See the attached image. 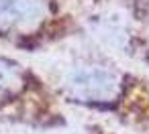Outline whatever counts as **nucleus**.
<instances>
[{
	"mask_svg": "<svg viewBox=\"0 0 149 134\" xmlns=\"http://www.w3.org/2000/svg\"><path fill=\"white\" fill-rule=\"evenodd\" d=\"M19 83H21V75L17 71V67L0 59V100L13 93L19 87Z\"/></svg>",
	"mask_w": 149,
	"mask_h": 134,
	"instance_id": "3",
	"label": "nucleus"
},
{
	"mask_svg": "<svg viewBox=\"0 0 149 134\" xmlns=\"http://www.w3.org/2000/svg\"><path fill=\"white\" fill-rule=\"evenodd\" d=\"M45 12L43 0H0V25L29 27Z\"/></svg>",
	"mask_w": 149,
	"mask_h": 134,
	"instance_id": "2",
	"label": "nucleus"
},
{
	"mask_svg": "<svg viewBox=\"0 0 149 134\" xmlns=\"http://www.w3.org/2000/svg\"><path fill=\"white\" fill-rule=\"evenodd\" d=\"M70 89L86 102H108L120 89V77L106 67H80L70 77Z\"/></svg>",
	"mask_w": 149,
	"mask_h": 134,
	"instance_id": "1",
	"label": "nucleus"
}]
</instances>
